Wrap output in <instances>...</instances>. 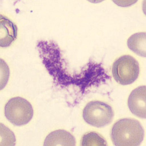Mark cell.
I'll return each instance as SVG.
<instances>
[{"mask_svg": "<svg viewBox=\"0 0 146 146\" xmlns=\"http://www.w3.org/2000/svg\"><path fill=\"white\" fill-rule=\"evenodd\" d=\"M111 137L115 146H139L143 140V128L137 120L121 119L114 125Z\"/></svg>", "mask_w": 146, "mask_h": 146, "instance_id": "obj_1", "label": "cell"}, {"mask_svg": "<svg viewBox=\"0 0 146 146\" xmlns=\"http://www.w3.org/2000/svg\"><path fill=\"white\" fill-rule=\"evenodd\" d=\"M7 119L16 126L28 123L32 118L33 110L31 104L26 99L20 97L11 98L5 108Z\"/></svg>", "mask_w": 146, "mask_h": 146, "instance_id": "obj_2", "label": "cell"}, {"mask_svg": "<svg viewBox=\"0 0 146 146\" xmlns=\"http://www.w3.org/2000/svg\"><path fill=\"white\" fill-rule=\"evenodd\" d=\"M112 72L114 79L119 84H130L139 77V63L131 56H123L114 62Z\"/></svg>", "mask_w": 146, "mask_h": 146, "instance_id": "obj_3", "label": "cell"}, {"mask_svg": "<svg viewBox=\"0 0 146 146\" xmlns=\"http://www.w3.org/2000/svg\"><path fill=\"white\" fill-rule=\"evenodd\" d=\"M114 113L109 105L100 101H93L86 105L83 111L85 121L95 127H103L113 120Z\"/></svg>", "mask_w": 146, "mask_h": 146, "instance_id": "obj_4", "label": "cell"}, {"mask_svg": "<svg viewBox=\"0 0 146 146\" xmlns=\"http://www.w3.org/2000/svg\"><path fill=\"white\" fill-rule=\"evenodd\" d=\"M145 86L133 90L129 97L128 105L131 113L141 118L146 119Z\"/></svg>", "mask_w": 146, "mask_h": 146, "instance_id": "obj_5", "label": "cell"}, {"mask_svg": "<svg viewBox=\"0 0 146 146\" xmlns=\"http://www.w3.org/2000/svg\"><path fill=\"white\" fill-rule=\"evenodd\" d=\"M76 140L70 133L65 130H56L46 137L44 146H75Z\"/></svg>", "mask_w": 146, "mask_h": 146, "instance_id": "obj_6", "label": "cell"}, {"mask_svg": "<svg viewBox=\"0 0 146 146\" xmlns=\"http://www.w3.org/2000/svg\"><path fill=\"white\" fill-rule=\"evenodd\" d=\"M146 33L133 34L129 38L127 45L129 49L141 56L146 57Z\"/></svg>", "mask_w": 146, "mask_h": 146, "instance_id": "obj_7", "label": "cell"}, {"mask_svg": "<svg viewBox=\"0 0 146 146\" xmlns=\"http://www.w3.org/2000/svg\"><path fill=\"white\" fill-rule=\"evenodd\" d=\"M81 145L83 146H107V143L102 136L98 133L91 132L83 136Z\"/></svg>", "mask_w": 146, "mask_h": 146, "instance_id": "obj_8", "label": "cell"}]
</instances>
